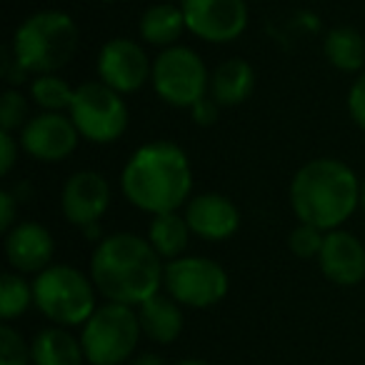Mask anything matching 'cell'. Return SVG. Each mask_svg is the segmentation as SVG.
Listing matches in <instances>:
<instances>
[{
	"mask_svg": "<svg viewBox=\"0 0 365 365\" xmlns=\"http://www.w3.org/2000/svg\"><path fill=\"white\" fill-rule=\"evenodd\" d=\"M120 190L133 208L153 218L175 213L193 198V165L173 140H150L130 153L120 170Z\"/></svg>",
	"mask_w": 365,
	"mask_h": 365,
	"instance_id": "1",
	"label": "cell"
},
{
	"mask_svg": "<svg viewBox=\"0 0 365 365\" xmlns=\"http://www.w3.org/2000/svg\"><path fill=\"white\" fill-rule=\"evenodd\" d=\"M165 260L153 250L148 238L135 233H113L98 240L88 275L106 303L138 308L160 293Z\"/></svg>",
	"mask_w": 365,
	"mask_h": 365,
	"instance_id": "2",
	"label": "cell"
},
{
	"mask_svg": "<svg viewBox=\"0 0 365 365\" xmlns=\"http://www.w3.org/2000/svg\"><path fill=\"white\" fill-rule=\"evenodd\" d=\"M360 178L338 158H313L295 170L288 188L290 210L298 223L323 233L343 228L360 208Z\"/></svg>",
	"mask_w": 365,
	"mask_h": 365,
	"instance_id": "3",
	"label": "cell"
},
{
	"mask_svg": "<svg viewBox=\"0 0 365 365\" xmlns=\"http://www.w3.org/2000/svg\"><path fill=\"white\" fill-rule=\"evenodd\" d=\"M81 48V28L66 11H38L13 31L8 53L31 78L66 68Z\"/></svg>",
	"mask_w": 365,
	"mask_h": 365,
	"instance_id": "4",
	"label": "cell"
},
{
	"mask_svg": "<svg viewBox=\"0 0 365 365\" xmlns=\"http://www.w3.org/2000/svg\"><path fill=\"white\" fill-rule=\"evenodd\" d=\"M36 308L51 325L83 328L98 310V290L91 275L76 265L53 263L33 278Z\"/></svg>",
	"mask_w": 365,
	"mask_h": 365,
	"instance_id": "5",
	"label": "cell"
},
{
	"mask_svg": "<svg viewBox=\"0 0 365 365\" xmlns=\"http://www.w3.org/2000/svg\"><path fill=\"white\" fill-rule=\"evenodd\" d=\"M140 335L138 308L103 303L81 328V345L88 365H123L135 355Z\"/></svg>",
	"mask_w": 365,
	"mask_h": 365,
	"instance_id": "6",
	"label": "cell"
},
{
	"mask_svg": "<svg viewBox=\"0 0 365 365\" xmlns=\"http://www.w3.org/2000/svg\"><path fill=\"white\" fill-rule=\"evenodd\" d=\"M68 115L76 123L83 140L93 145L115 143L118 138H123L130 123L125 98L101 81H88L76 88Z\"/></svg>",
	"mask_w": 365,
	"mask_h": 365,
	"instance_id": "7",
	"label": "cell"
},
{
	"mask_svg": "<svg viewBox=\"0 0 365 365\" xmlns=\"http://www.w3.org/2000/svg\"><path fill=\"white\" fill-rule=\"evenodd\" d=\"M150 86L155 96L170 108H190L208 96L210 73L203 58L188 46L165 48L153 61Z\"/></svg>",
	"mask_w": 365,
	"mask_h": 365,
	"instance_id": "8",
	"label": "cell"
},
{
	"mask_svg": "<svg viewBox=\"0 0 365 365\" xmlns=\"http://www.w3.org/2000/svg\"><path fill=\"white\" fill-rule=\"evenodd\" d=\"M163 290L182 308L205 310L218 305L228 295V270L205 255H180L165 263Z\"/></svg>",
	"mask_w": 365,
	"mask_h": 365,
	"instance_id": "9",
	"label": "cell"
},
{
	"mask_svg": "<svg viewBox=\"0 0 365 365\" xmlns=\"http://www.w3.org/2000/svg\"><path fill=\"white\" fill-rule=\"evenodd\" d=\"M188 33L213 46L235 43L248 28V0H182Z\"/></svg>",
	"mask_w": 365,
	"mask_h": 365,
	"instance_id": "10",
	"label": "cell"
},
{
	"mask_svg": "<svg viewBox=\"0 0 365 365\" xmlns=\"http://www.w3.org/2000/svg\"><path fill=\"white\" fill-rule=\"evenodd\" d=\"M96 71L101 83L120 96H130L150 83L153 61L148 58L145 48L133 38H110L98 51Z\"/></svg>",
	"mask_w": 365,
	"mask_h": 365,
	"instance_id": "11",
	"label": "cell"
},
{
	"mask_svg": "<svg viewBox=\"0 0 365 365\" xmlns=\"http://www.w3.org/2000/svg\"><path fill=\"white\" fill-rule=\"evenodd\" d=\"M21 148L26 155L41 163H61L76 153L81 143L76 123L71 120L68 113H38L23 125Z\"/></svg>",
	"mask_w": 365,
	"mask_h": 365,
	"instance_id": "12",
	"label": "cell"
},
{
	"mask_svg": "<svg viewBox=\"0 0 365 365\" xmlns=\"http://www.w3.org/2000/svg\"><path fill=\"white\" fill-rule=\"evenodd\" d=\"M110 182L98 170H78L66 180L61 190V213L76 228L86 230L101 225V218L110 208Z\"/></svg>",
	"mask_w": 365,
	"mask_h": 365,
	"instance_id": "13",
	"label": "cell"
},
{
	"mask_svg": "<svg viewBox=\"0 0 365 365\" xmlns=\"http://www.w3.org/2000/svg\"><path fill=\"white\" fill-rule=\"evenodd\" d=\"M6 258L16 273L21 275H38L53 265L56 255V240L46 225L36 220H18L3 240Z\"/></svg>",
	"mask_w": 365,
	"mask_h": 365,
	"instance_id": "14",
	"label": "cell"
},
{
	"mask_svg": "<svg viewBox=\"0 0 365 365\" xmlns=\"http://www.w3.org/2000/svg\"><path fill=\"white\" fill-rule=\"evenodd\" d=\"M188 228L195 238L208 243L230 240L240 230V210L223 193H198L182 208Z\"/></svg>",
	"mask_w": 365,
	"mask_h": 365,
	"instance_id": "15",
	"label": "cell"
},
{
	"mask_svg": "<svg viewBox=\"0 0 365 365\" xmlns=\"http://www.w3.org/2000/svg\"><path fill=\"white\" fill-rule=\"evenodd\" d=\"M318 265L320 273L333 285L353 288L365 280V245L350 230H330V233H325Z\"/></svg>",
	"mask_w": 365,
	"mask_h": 365,
	"instance_id": "16",
	"label": "cell"
},
{
	"mask_svg": "<svg viewBox=\"0 0 365 365\" xmlns=\"http://www.w3.org/2000/svg\"><path fill=\"white\" fill-rule=\"evenodd\" d=\"M138 318H140L143 335L158 345L175 343L185 325L182 305H178L168 293H158L138 305Z\"/></svg>",
	"mask_w": 365,
	"mask_h": 365,
	"instance_id": "17",
	"label": "cell"
},
{
	"mask_svg": "<svg viewBox=\"0 0 365 365\" xmlns=\"http://www.w3.org/2000/svg\"><path fill=\"white\" fill-rule=\"evenodd\" d=\"M138 31H140V41H145L148 46L160 48V51L180 46V43H178L180 36L188 33L180 3L158 0V3L148 6L145 11H143L140 21H138Z\"/></svg>",
	"mask_w": 365,
	"mask_h": 365,
	"instance_id": "18",
	"label": "cell"
},
{
	"mask_svg": "<svg viewBox=\"0 0 365 365\" xmlns=\"http://www.w3.org/2000/svg\"><path fill=\"white\" fill-rule=\"evenodd\" d=\"M255 91V71L243 58H230L223 61L213 73H210L208 96L218 103L220 108L243 106Z\"/></svg>",
	"mask_w": 365,
	"mask_h": 365,
	"instance_id": "19",
	"label": "cell"
},
{
	"mask_svg": "<svg viewBox=\"0 0 365 365\" xmlns=\"http://www.w3.org/2000/svg\"><path fill=\"white\" fill-rule=\"evenodd\" d=\"M33 365H86L81 338L71 333V328L48 325L38 330L31 340Z\"/></svg>",
	"mask_w": 365,
	"mask_h": 365,
	"instance_id": "20",
	"label": "cell"
},
{
	"mask_svg": "<svg viewBox=\"0 0 365 365\" xmlns=\"http://www.w3.org/2000/svg\"><path fill=\"white\" fill-rule=\"evenodd\" d=\"M323 56L335 71L360 76L365 66V38L353 26H335L323 38Z\"/></svg>",
	"mask_w": 365,
	"mask_h": 365,
	"instance_id": "21",
	"label": "cell"
},
{
	"mask_svg": "<svg viewBox=\"0 0 365 365\" xmlns=\"http://www.w3.org/2000/svg\"><path fill=\"white\" fill-rule=\"evenodd\" d=\"M190 235L193 233H190L185 215H182L180 210H175V213L153 215L145 238H148V243L153 245V250H155L165 263H170V260L185 255Z\"/></svg>",
	"mask_w": 365,
	"mask_h": 365,
	"instance_id": "22",
	"label": "cell"
},
{
	"mask_svg": "<svg viewBox=\"0 0 365 365\" xmlns=\"http://www.w3.org/2000/svg\"><path fill=\"white\" fill-rule=\"evenodd\" d=\"M76 88L68 81H63L58 73L51 76H36L31 81V101L43 113H68L71 110Z\"/></svg>",
	"mask_w": 365,
	"mask_h": 365,
	"instance_id": "23",
	"label": "cell"
},
{
	"mask_svg": "<svg viewBox=\"0 0 365 365\" xmlns=\"http://www.w3.org/2000/svg\"><path fill=\"white\" fill-rule=\"evenodd\" d=\"M31 305H36L33 283H28L16 270L3 273V278H0V318H3V323H13L21 315H26Z\"/></svg>",
	"mask_w": 365,
	"mask_h": 365,
	"instance_id": "24",
	"label": "cell"
},
{
	"mask_svg": "<svg viewBox=\"0 0 365 365\" xmlns=\"http://www.w3.org/2000/svg\"><path fill=\"white\" fill-rule=\"evenodd\" d=\"M28 120V98L21 93V88H6V93L0 96V130L21 133Z\"/></svg>",
	"mask_w": 365,
	"mask_h": 365,
	"instance_id": "25",
	"label": "cell"
},
{
	"mask_svg": "<svg viewBox=\"0 0 365 365\" xmlns=\"http://www.w3.org/2000/svg\"><path fill=\"white\" fill-rule=\"evenodd\" d=\"M0 365H33L31 343L11 323L0 325Z\"/></svg>",
	"mask_w": 365,
	"mask_h": 365,
	"instance_id": "26",
	"label": "cell"
},
{
	"mask_svg": "<svg viewBox=\"0 0 365 365\" xmlns=\"http://www.w3.org/2000/svg\"><path fill=\"white\" fill-rule=\"evenodd\" d=\"M323 243H325V233L308 223H298L288 235L290 253L300 260H313V258L318 260L320 250H323Z\"/></svg>",
	"mask_w": 365,
	"mask_h": 365,
	"instance_id": "27",
	"label": "cell"
},
{
	"mask_svg": "<svg viewBox=\"0 0 365 365\" xmlns=\"http://www.w3.org/2000/svg\"><path fill=\"white\" fill-rule=\"evenodd\" d=\"M345 106H348V115L353 125H358L365 133V71L350 83Z\"/></svg>",
	"mask_w": 365,
	"mask_h": 365,
	"instance_id": "28",
	"label": "cell"
},
{
	"mask_svg": "<svg viewBox=\"0 0 365 365\" xmlns=\"http://www.w3.org/2000/svg\"><path fill=\"white\" fill-rule=\"evenodd\" d=\"M21 150L23 148H21V140L16 138V133L0 130V175H11Z\"/></svg>",
	"mask_w": 365,
	"mask_h": 365,
	"instance_id": "29",
	"label": "cell"
},
{
	"mask_svg": "<svg viewBox=\"0 0 365 365\" xmlns=\"http://www.w3.org/2000/svg\"><path fill=\"white\" fill-rule=\"evenodd\" d=\"M190 118H193L195 125L210 128V125H215V123H218V118H220V106H218V103H215L210 96H205V98H200V101L195 103L193 108H190Z\"/></svg>",
	"mask_w": 365,
	"mask_h": 365,
	"instance_id": "30",
	"label": "cell"
},
{
	"mask_svg": "<svg viewBox=\"0 0 365 365\" xmlns=\"http://www.w3.org/2000/svg\"><path fill=\"white\" fill-rule=\"evenodd\" d=\"M18 203H21V200L16 198V193H11V190H0V230H3V233H8V230L18 223L16 220Z\"/></svg>",
	"mask_w": 365,
	"mask_h": 365,
	"instance_id": "31",
	"label": "cell"
},
{
	"mask_svg": "<svg viewBox=\"0 0 365 365\" xmlns=\"http://www.w3.org/2000/svg\"><path fill=\"white\" fill-rule=\"evenodd\" d=\"M133 365H170V363L158 353H140L135 360H133Z\"/></svg>",
	"mask_w": 365,
	"mask_h": 365,
	"instance_id": "32",
	"label": "cell"
},
{
	"mask_svg": "<svg viewBox=\"0 0 365 365\" xmlns=\"http://www.w3.org/2000/svg\"><path fill=\"white\" fill-rule=\"evenodd\" d=\"M173 365H210L208 360H200V358H182V360H178V363H173Z\"/></svg>",
	"mask_w": 365,
	"mask_h": 365,
	"instance_id": "33",
	"label": "cell"
},
{
	"mask_svg": "<svg viewBox=\"0 0 365 365\" xmlns=\"http://www.w3.org/2000/svg\"><path fill=\"white\" fill-rule=\"evenodd\" d=\"M360 210H363V215H365V180H363V185H360Z\"/></svg>",
	"mask_w": 365,
	"mask_h": 365,
	"instance_id": "34",
	"label": "cell"
},
{
	"mask_svg": "<svg viewBox=\"0 0 365 365\" xmlns=\"http://www.w3.org/2000/svg\"><path fill=\"white\" fill-rule=\"evenodd\" d=\"M98 3H123V0H98Z\"/></svg>",
	"mask_w": 365,
	"mask_h": 365,
	"instance_id": "35",
	"label": "cell"
},
{
	"mask_svg": "<svg viewBox=\"0 0 365 365\" xmlns=\"http://www.w3.org/2000/svg\"><path fill=\"white\" fill-rule=\"evenodd\" d=\"M168 3H182V0H168Z\"/></svg>",
	"mask_w": 365,
	"mask_h": 365,
	"instance_id": "36",
	"label": "cell"
},
{
	"mask_svg": "<svg viewBox=\"0 0 365 365\" xmlns=\"http://www.w3.org/2000/svg\"><path fill=\"white\" fill-rule=\"evenodd\" d=\"M255 3H260V0H255Z\"/></svg>",
	"mask_w": 365,
	"mask_h": 365,
	"instance_id": "37",
	"label": "cell"
}]
</instances>
